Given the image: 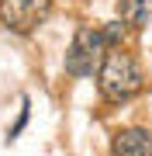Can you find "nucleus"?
Wrapping results in <instances>:
<instances>
[{"label": "nucleus", "mask_w": 152, "mask_h": 156, "mask_svg": "<svg viewBox=\"0 0 152 156\" xmlns=\"http://www.w3.org/2000/svg\"><path fill=\"white\" fill-rule=\"evenodd\" d=\"M97 87H100V97L111 101V104H121V101H131L145 87V76H142V66L135 62V56L121 49H111L97 69Z\"/></svg>", "instance_id": "obj_1"}, {"label": "nucleus", "mask_w": 152, "mask_h": 156, "mask_svg": "<svg viewBox=\"0 0 152 156\" xmlns=\"http://www.w3.org/2000/svg\"><path fill=\"white\" fill-rule=\"evenodd\" d=\"M104 56H107L104 35L97 28H90V24H83V28H76L73 45L66 52V73H73V76H93L100 69Z\"/></svg>", "instance_id": "obj_2"}, {"label": "nucleus", "mask_w": 152, "mask_h": 156, "mask_svg": "<svg viewBox=\"0 0 152 156\" xmlns=\"http://www.w3.org/2000/svg\"><path fill=\"white\" fill-rule=\"evenodd\" d=\"M52 0H0V21L17 35L35 31L49 17Z\"/></svg>", "instance_id": "obj_3"}, {"label": "nucleus", "mask_w": 152, "mask_h": 156, "mask_svg": "<svg viewBox=\"0 0 152 156\" xmlns=\"http://www.w3.org/2000/svg\"><path fill=\"white\" fill-rule=\"evenodd\" d=\"M114 156H152V132L124 128L114 135Z\"/></svg>", "instance_id": "obj_4"}, {"label": "nucleus", "mask_w": 152, "mask_h": 156, "mask_svg": "<svg viewBox=\"0 0 152 156\" xmlns=\"http://www.w3.org/2000/svg\"><path fill=\"white\" fill-rule=\"evenodd\" d=\"M118 11H121V21L131 28L152 24V0H118Z\"/></svg>", "instance_id": "obj_5"}]
</instances>
